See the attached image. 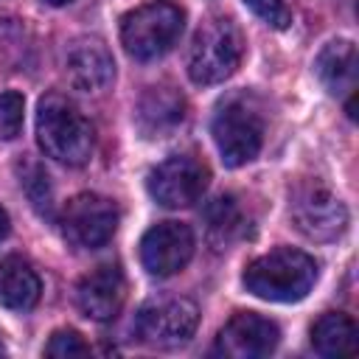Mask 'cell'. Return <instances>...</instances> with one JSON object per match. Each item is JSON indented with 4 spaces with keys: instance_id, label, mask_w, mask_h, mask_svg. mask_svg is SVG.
<instances>
[{
    "instance_id": "obj_16",
    "label": "cell",
    "mask_w": 359,
    "mask_h": 359,
    "mask_svg": "<svg viewBox=\"0 0 359 359\" xmlns=\"http://www.w3.org/2000/svg\"><path fill=\"white\" fill-rule=\"evenodd\" d=\"M39 292H42V280L25 258L20 255L0 258V306L3 309L25 311L36 306Z\"/></svg>"
},
{
    "instance_id": "obj_14",
    "label": "cell",
    "mask_w": 359,
    "mask_h": 359,
    "mask_svg": "<svg viewBox=\"0 0 359 359\" xmlns=\"http://www.w3.org/2000/svg\"><path fill=\"white\" fill-rule=\"evenodd\" d=\"M323 87L337 95V98H348V115L356 118V45L351 39H334L328 42L314 65Z\"/></svg>"
},
{
    "instance_id": "obj_3",
    "label": "cell",
    "mask_w": 359,
    "mask_h": 359,
    "mask_svg": "<svg viewBox=\"0 0 359 359\" xmlns=\"http://www.w3.org/2000/svg\"><path fill=\"white\" fill-rule=\"evenodd\" d=\"M185 28V11L171 0H151L123 14L121 42L137 62H151L174 48Z\"/></svg>"
},
{
    "instance_id": "obj_19",
    "label": "cell",
    "mask_w": 359,
    "mask_h": 359,
    "mask_svg": "<svg viewBox=\"0 0 359 359\" xmlns=\"http://www.w3.org/2000/svg\"><path fill=\"white\" fill-rule=\"evenodd\" d=\"M22 188L31 199V205L39 210V213H50L53 208V191H50V182H48V174L36 165V163H25V171H22Z\"/></svg>"
},
{
    "instance_id": "obj_18",
    "label": "cell",
    "mask_w": 359,
    "mask_h": 359,
    "mask_svg": "<svg viewBox=\"0 0 359 359\" xmlns=\"http://www.w3.org/2000/svg\"><path fill=\"white\" fill-rule=\"evenodd\" d=\"M311 348L320 356L356 353V323L342 311H325L311 325Z\"/></svg>"
},
{
    "instance_id": "obj_17",
    "label": "cell",
    "mask_w": 359,
    "mask_h": 359,
    "mask_svg": "<svg viewBox=\"0 0 359 359\" xmlns=\"http://www.w3.org/2000/svg\"><path fill=\"white\" fill-rule=\"evenodd\" d=\"M247 227L250 222L233 194H222L205 208V233L213 250H227L247 236Z\"/></svg>"
},
{
    "instance_id": "obj_11",
    "label": "cell",
    "mask_w": 359,
    "mask_h": 359,
    "mask_svg": "<svg viewBox=\"0 0 359 359\" xmlns=\"http://www.w3.org/2000/svg\"><path fill=\"white\" fill-rule=\"evenodd\" d=\"M126 300V278L118 264H101L87 272L76 286V303L84 317L109 323L121 314Z\"/></svg>"
},
{
    "instance_id": "obj_9",
    "label": "cell",
    "mask_w": 359,
    "mask_h": 359,
    "mask_svg": "<svg viewBox=\"0 0 359 359\" xmlns=\"http://www.w3.org/2000/svg\"><path fill=\"white\" fill-rule=\"evenodd\" d=\"M62 233L73 247H104L118 230V208L101 194H79L62 210Z\"/></svg>"
},
{
    "instance_id": "obj_10",
    "label": "cell",
    "mask_w": 359,
    "mask_h": 359,
    "mask_svg": "<svg viewBox=\"0 0 359 359\" xmlns=\"http://www.w3.org/2000/svg\"><path fill=\"white\" fill-rule=\"evenodd\" d=\"M194 255V233L182 222H160L140 238V261L149 275L168 278Z\"/></svg>"
},
{
    "instance_id": "obj_15",
    "label": "cell",
    "mask_w": 359,
    "mask_h": 359,
    "mask_svg": "<svg viewBox=\"0 0 359 359\" xmlns=\"http://www.w3.org/2000/svg\"><path fill=\"white\" fill-rule=\"evenodd\" d=\"M185 118V98L174 87H149L137 101V129L146 137L171 135Z\"/></svg>"
},
{
    "instance_id": "obj_13",
    "label": "cell",
    "mask_w": 359,
    "mask_h": 359,
    "mask_svg": "<svg viewBox=\"0 0 359 359\" xmlns=\"http://www.w3.org/2000/svg\"><path fill=\"white\" fill-rule=\"evenodd\" d=\"M65 76L81 93H101L115 79V62L107 45L95 36L76 39L65 53Z\"/></svg>"
},
{
    "instance_id": "obj_12",
    "label": "cell",
    "mask_w": 359,
    "mask_h": 359,
    "mask_svg": "<svg viewBox=\"0 0 359 359\" xmlns=\"http://www.w3.org/2000/svg\"><path fill=\"white\" fill-rule=\"evenodd\" d=\"M280 342V331L272 320L241 311L227 320V325L219 331V351L230 359H258L269 356Z\"/></svg>"
},
{
    "instance_id": "obj_6",
    "label": "cell",
    "mask_w": 359,
    "mask_h": 359,
    "mask_svg": "<svg viewBox=\"0 0 359 359\" xmlns=\"http://www.w3.org/2000/svg\"><path fill=\"white\" fill-rule=\"evenodd\" d=\"M289 216L294 227L311 241H337L348 227L345 205L320 180H306L292 191Z\"/></svg>"
},
{
    "instance_id": "obj_5",
    "label": "cell",
    "mask_w": 359,
    "mask_h": 359,
    "mask_svg": "<svg viewBox=\"0 0 359 359\" xmlns=\"http://www.w3.org/2000/svg\"><path fill=\"white\" fill-rule=\"evenodd\" d=\"M241 53H244V39L238 28L224 17L208 20L194 34L188 50V76L196 84H219L236 73Z\"/></svg>"
},
{
    "instance_id": "obj_1",
    "label": "cell",
    "mask_w": 359,
    "mask_h": 359,
    "mask_svg": "<svg viewBox=\"0 0 359 359\" xmlns=\"http://www.w3.org/2000/svg\"><path fill=\"white\" fill-rule=\"evenodd\" d=\"M317 280V261L292 247H278L255 261L247 264L244 269V286L250 294L272 303H294L303 300Z\"/></svg>"
},
{
    "instance_id": "obj_22",
    "label": "cell",
    "mask_w": 359,
    "mask_h": 359,
    "mask_svg": "<svg viewBox=\"0 0 359 359\" xmlns=\"http://www.w3.org/2000/svg\"><path fill=\"white\" fill-rule=\"evenodd\" d=\"M87 353H90V345L81 339L79 331H70V328L56 331L45 345V356H87Z\"/></svg>"
},
{
    "instance_id": "obj_25",
    "label": "cell",
    "mask_w": 359,
    "mask_h": 359,
    "mask_svg": "<svg viewBox=\"0 0 359 359\" xmlns=\"http://www.w3.org/2000/svg\"><path fill=\"white\" fill-rule=\"evenodd\" d=\"M0 353H3V345H0Z\"/></svg>"
},
{
    "instance_id": "obj_20",
    "label": "cell",
    "mask_w": 359,
    "mask_h": 359,
    "mask_svg": "<svg viewBox=\"0 0 359 359\" xmlns=\"http://www.w3.org/2000/svg\"><path fill=\"white\" fill-rule=\"evenodd\" d=\"M22 112H25V101L20 93H14V90L0 93V137L3 140H14L20 135Z\"/></svg>"
},
{
    "instance_id": "obj_8",
    "label": "cell",
    "mask_w": 359,
    "mask_h": 359,
    "mask_svg": "<svg viewBox=\"0 0 359 359\" xmlns=\"http://www.w3.org/2000/svg\"><path fill=\"white\" fill-rule=\"evenodd\" d=\"M210 182V168L194 154H171L149 171L146 188L151 199L163 208L194 205Z\"/></svg>"
},
{
    "instance_id": "obj_2",
    "label": "cell",
    "mask_w": 359,
    "mask_h": 359,
    "mask_svg": "<svg viewBox=\"0 0 359 359\" xmlns=\"http://www.w3.org/2000/svg\"><path fill=\"white\" fill-rule=\"evenodd\" d=\"M36 140L39 149L65 163V165H84L93 154V126L81 115V109L59 95L48 93L39 98L36 107Z\"/></svg>"
},
{
    "instance_id": "obj_21",
    "label": "cell",
    "mask_w": 359,
    "mask_h": 359,
    "mask_svg": "<svg viewBox=\"0 0 359 359\" xmlns=\"http://www.w3.org/2000/svg\"><path fill=\"white\" fill-rule=\"evenodd\" d=\"M244 6L258 17L264 20L266 25L283 31L292 25V8L286 6V0H244Z\"/></svg>"
},
{
    "instance_id": "obj_23",
    "label": "cell",
    "mask_w": 359,
    "mask_h": 359,
    "mask_svg": "<svg viewBox=\"0 0 359 359\" xmlns=\"http://www.w3.org/2000/svg\"><path fill=\"white\" fill-rule=\"evenodd\" d=\"M8 230H11V222H8V213L0 208V241L8 236Z\"/></svg>"
},
{
    "instance_id": "obj_24",
    "label": "cell",
    "mask_w": 359,
    "mask_h": 359,
    "mask_svg": "<svg viewBox=\"0 0 359 359\" xmlns=\"http://www.w3.org/2000/svg\"><path fill=\"white\" fill-rule=\"evenodd\" d=\"M42 3H48V6H67V3H73V0H42Z\"/></svg>"
},
{
    "instance_id": "obj_4",
    "label": "cell",
    "mask_w": 359,
    "mask_h": 359,
    "mask_svg": "<svg viewBox=\"0 0 359 359\" xmlns=\"http://www.w3.org/2000/svg\"><path fill=\"white\" fill-rule=\"evenodd\" d=\"M210 135L222 154V163L238 168L258 157L264 143V118L247 95H230L219 104Z\"/></svg>"
},
{
    "instance_id": "obj_7",
    "label": "cell",
    "mask_w": 359,
    "mask_h": 359,
    "mask_svg": "<svg viewBox=\"0 0 359 359\" xmlns=\"http://www.w3.org/2000/svg\"><path fill=\"white\" fill-rule=\"evenodd\" d=\"M199 311L185 297H163L143 303L135 314L132 331L149 348H174L194 337Z\"/></svg>"
}]
</instances>
